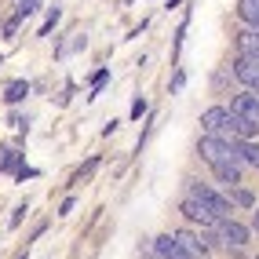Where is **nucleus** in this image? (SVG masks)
<instances>
[{
    "label": "nucleus",
    "mask_w": 259,
    "mask_h": 259,
    "mask_svg": "<svg viewBox=\"0 0 259 259\" xmlns=\"http://www.w3.org/2000/svg\"><path fill=\"white\" fill-rule=\"evenodd\" d=\"M186 194H190V197H201V201H204V204H208V208H212V212L219 215V219H227V215L234 212V208H230V197H223V194H215L212 186H201L197 179H190V186H186Z\"/></svg>",
    "instance_id": "obj_1"
},
{
    "label": "nucleus",
    "mask_w": 259,
    "mask_h": 259,
    "mask_svg": "<svg viewBox=\"0 0 259 259\" xmlns=\"http://www.w3.org/2000/svg\"><path fill=\"white\" fill-rule=\"evenodd\" d=\"M197 153L208 164L227 161V157H234V139H227V135H204V139L197 143Z\"/></svg>",
    "instance_id": "obj_2"
},
{
    "label": "nucleus",
    "mask_w": 259,
    "mask_h": 259,
    "mask_svg": "<svg viewBox=\"0 0 259 259\" xmlns=\"http://www.w3.org/2000/svg\"><path fill=\"white\" fill-rule=\"evenodd\" d=\"M183 215H186L190 223H197V227H204V230L219 223V215L208 208V204H204L201 197H190V194H186V201H183Z\"/></svg>",
    "instance_id": "obj_3"
},
{
    "label": "nucleus",
    "mask_w": 259,
    "mask_h": 259,
    "mask_svg": "<svg viewBox=\"0 0 259 259\" xmlns=\"http://www.w3.org/2000/svg\"><path fill=\"white\" fill-rule=\"evenodd\" d=\"M234 77L248 92H259V55H237L234 59Z\"/></svg>",
    "instance_id": "obj_4"
},
{
    "label": "nucleus",
    "mask_w": 259,
    "mask_h": 259,
    "mask_svg": "<svg viewBox=\"0 0 259 259\" xmlns=\"http://www.w3.org/2000/svg\"><path fill=\"white\" fill-rule=\"evenodd\" d=\"M215 230H219V241H223L227 248H245V245H248V230L241 227V223H234L230 215H227V219H219V223H215Z\"/></svg>",
    "instance_id": "obj_5"
},
{
    "label": "nucleus",
    "mask_w": 259,
    "mask_h": 259,
    "mask_svg": "<svg viewBox=\"0 0 259 259\" xmlns=\"http://www.w3.org/2000/svg\"><path fill=\"white\" fill-rule=\"evenodd\" d=\"M227 120H230V110L227 106H208L201 113V128L208 132V135H223L227 132Z\"/></svg>",
    "instance_id": "obj_6"
},
{
    "label": "nucleus",
    "mask_w": 259,
    "mask_h": 259,
    "mask_svg": "<svg viewBox=\"0 0 259 259\" xmlns=\"http://www.w3.org/2000/svg\"><path fill=\"white\" fill-rule=\"evenodd\" d=\"M230 110L241 113L245 120H252V124H259V92H245V95H237L230 102Z\"/></svg>",
    "instance_id": "obj_7"
},
{
    "label": "nucleus",
    "mask_w": 259,
    "mask_h": 259,
    "mask_svg": "<svg viewBox=\"0 0 259 259\" xmlns=\"http://www.w3.org/2000/svg\"><path fill=\"white\" fill-rule=\"evenodd\" d=\"M223 135H230V139H255L259 124H252V120H245L241 113L230 110V120H227V132H223Z\"/></svg>",
    "instance_id": "obj_8"
},
{
    "label": "nucleus",
    "mask_w": 259,
    "mask_h": 259,
    "mask_svg": "<svg viewBox=\"0 0 259 259\" xmlns=\"http://www.w3.org/2000/svg\"><path fill=\"white\" fill-rule=\"evenodd\" d=\"M212 171H215V179H219L223 186H230V190H234V186L241 183V161H237V157L215 161V164H212Z\"/></svg>",
    "instance_id": "obj_9"
},
{
    "label": "nucleus",
    "mask_w": 259,
    "mask_h": 259,
    "mask_svg": "<svg viewBox=\"0 0 259 259\" xmlns=\"http://www.w3.org/2000/svg\"><path fill=\"white\" fill-rule=\"evenodd\" d=\"M176 241L183 245V252H186L190 259H204V255H208V241H201L197 234H190V230H179Z\"/></svg>",
    "instance_id": "obj_10"
},
{
    "label": "nucleus",
    "mask_w": 259,
    "mask_h": 259,
    "mask_svg": "<svg viewBox=\"0 0 259 259\" xmlns=\"http://www.w3.org/2000/svg\"><path fill=\"white\" fill-rule=\"evenodd\" d=\"M153 252H157L161 259H190L186 252H183V245L171 234H164V237H157V245H153Z\"/></svg>",
    "instance_id": "obj_11"
},
{
    "label": "nucleus",
    "mask_w": 259,
    "mask_h": 259,
    "mask_svg": "<svg viewBox=\"0 0 259 259\" xmlns=\"http://www.w3.org/2000/svg\"><path fill=\"white\" fill-rule=\"evenodd\" d=\"M237 51H241V55H259V29L252 26V29H241L237 33Z\"/></svg>",
    "instance_id": "obj_12"
},
{
    "label": "nucleus",
    "mask_w": 259,
    "mask_h": 259,
    "mask_svg": "<svg viewBox=\"0 0 259 259\" xmlns=\"http://www.w3.org/2000/svg\"><path fill=\"white\" fill-rule=\"evenodd\" d=\"M26 95H29V84H26V80H11L8 88H4V99L11 102V106H15V102H22Z\"/></svg>",
    "instance_id": "obj_13"
},
{
    "label": "nucleus",
    "mask_w": 259,
    "mask_h": 259,
    "mask_svg": "<svg viewBox=\"0 0 259 259\" xmlns=\"http://www.w3.org/2000/svg\"><path fill=\"white\" fill-rule=\"evenodd\" d=\"M59 19H62V8H51V11H48V19H44V26L37 29V37H48V33L59 26Z\"/></svg>",
    "instance_id": "obj_14"
},
{
    "label": "nucleus",
    "mask_w": 259,
    "mask_h": 259,
    "mask_svg": "<svg viewBox=\"0 0 259 259\" xmlns=\"http://www.w3.org/2000/svg\"><path fill=\"white\" fill-rule=\"evenodd\" d=\"M40 8V0H15V15H19V19H26V15H33Z\"/></svg>",
    "instance_id": "obj_15"
},
{
    "label": "nucleus",
    "mask_w": 259,
    "mask_h": 259,
    "mask_svg": "<svg viewBox=\"0 0 259 259\" xmlns=\"http://www.w3.org/2000/svg\"><path fill=\"white\" fill-rule=\"evenodd\" d=\"M15 164H19V150H0V171H8V168H15Z\"/></svg>",
    "instance_id": "obj_16"
},
{
    "label": "nucleus",
    "mask_w": 259,
    "mask_h": 259,
    "mask_svg": "<svg viewBox=\"0 0 259 259\" xmlns=\"http://www.w3.org/2000/svg\"><path fill=\"white\" fill-rule=\"evenodd\" d=\"M234 204H241V208H255L252 190H234Z\"/></svg>",
    "instance_id": "obj_17"
},
{
    "label": "nucleus",
    "mask_w": 259,
    "mask_h": 259,
    "mask_svg": "<svg viewBox=\"0 0 259 259\" xmlns=\"http://www.w3.org/2000/svg\"><path fill=\"white\" fill-rule=\"evenodd\" d=\"M106 77H110V70H99V73H95V80H92V92H99L102 84H106Z\"/></svg>",
    "instance_id": "obj_18"
},
{
    "label": "nucleus",
    "mask_w": 259,
    "mask_h": 259,
    "mask_svg": "<svg viewBox=\"0 0 259 259\" xmlns=\"http://www.w3.org/2000/svg\"><path fill=\"white\" fill-rule=\"evenodd\" d=\"M33 176H37V171H33V168H26V164H22L19 171H15V179H19V183H26V179H33Z\"/></svg>",
    "instance_id": "obj_19"
},
{
    "label": "nucleus",
    "mask_w": 259,
    "mask_h": 259,
    "mask_svg": "<svg viewBox=\"0 0 259 259\" xmlns=\"http://www.w3.org/2000/svg\"><path fill=\"white\" fill-rule=\"evenodd\" d=\"M146 113V99H135L132 102V117H143Z\"/></svg>",
    "instance_id": "obj_20"
},
{
    "label": "nucleus",
    "mask_w": 259,
    "mask_h": 259,
    "mask_svg": "<svg viewBox=\"0 0 259 259\" xmlns=\"http://www.w3.org/2000/svg\"><path fill=\"white\" fill-rule=\"evenodd\" d=\"M19 22H22V19H19V15H15V19H8V22H4V37H11V33H15V29H19Z\"/></svg>",
    "instance_id": "obj_21"
},
{
    "label": "nucleus",
    "mask_w": 259,
    "mask_h": 259,
    "mask_svg": "<svg viewBox=\"0 0 259 259\" xmlns=\"http://www.w3.org/2000/svg\"><path fill=\"white\" fill-rule=\"evenodd\" d=\"M252 230L259 234V208H255V215H252Z\"/></svg>",
    "instance_id": "obj_22"
},
{
    "label": "nucleus",
    "mask_w": 259,
    "mask_h": 259,
    "mask_svg": "<svg viewBox=\"0 0 259 259\" xmlns=\"http://www.w3.org/2000/svg\"><path fill=\"white\" fill-rule=\"evenodd\" d=\"M255 259H259V255H255Z\"/></svg>",
    "instance_id": "obj_23"
}]
</instances>
